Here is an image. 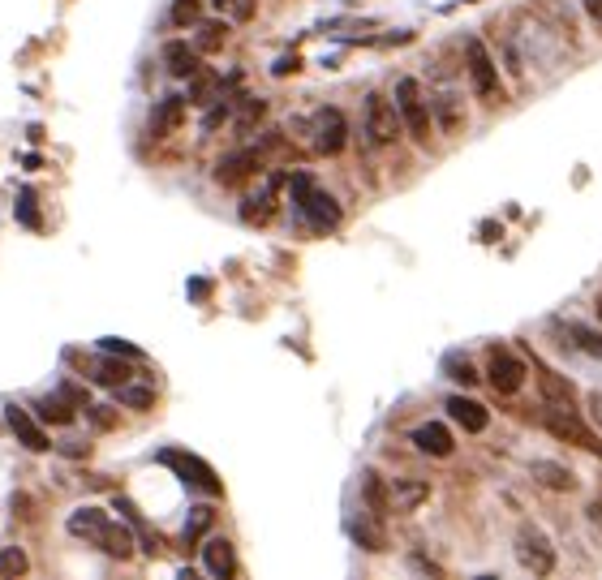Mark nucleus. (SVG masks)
Masks as SVG:
<instances>
[{
  "mask_svg": "<svg viewBox=\"0 0 602 580\" xmlns=\"http://www.w3.org/2000/svg\"><path fill=\"white\" fill-rule=\"evenodd\" d=\"M396 108H400V121L418 142H430V125H435V116H430V99L422 95V82L418 78H400L396 82Z\"/></svg>",
  "mask_w": 602,
  "mask_h": 580,
  "instance_id": "f257e3e1",
  "label": "nucleus"
},
{
  "mask_svg": "<svg viewBox=\"0 0 602 580\" xmlns=\"http://www.w3.org/2000/svg\"><path fill=\"white\" fill-rule=\"evenodd\" d=\"M293 202H297V211L306 215V224H310L314 232H327V228H336V224H340L336 198H332V194H323V190H314V181H310V177H293Z\"/></svg>",
  "mask_w": 602,
  "mask_h": 580,
  "instance_id": "f03ea898",
  "label": "nucleus"
},
{
  "mask_svg": "<svg viewBox=\"0 0 602 580\" xmlns=\"http://www.w3.org/2000/svg\"><path fill=\"white\" fill-rule=\"evenodd\" d=\"M465 74H469V91L486 99V104H495V95L504 99V86H499V65L491 61V52H486L482 39H469L465 43Z\"/></svg>",
  "mask_w": 602,
  "mask_h": 580,
  "instance_id": "7ed1b4c3",
  "label": "nucleus"
},
{
  "mask_svg": "<svg viewBox=\"0 0 602 580\" xmlns=\"http://www.w3.org/2000/svg\"><path fill=\"white\" fill-rule=\"evenodd\" d=\"M160 464H168V469L177 473L185 486L203 490V495H220V490H224L211 464H207V460H198V456H190V452H181V447H168V452H160Z\"/></svg>",
  "mask_w": 602,
  "mask_h": 580,
  "instance_id": "20e7f679",
  "label": "nucleus"
},
{
  "mask_svg": "<svg viewBox=\"0 0 602 580\" xmlns=\"http://www.w3.org/2000/svg\"><path fill=\"white\" fill-rule=\"evenodd\" d=\"M306 134H310V147L319 151V155H340L349 125H344V112L340 108H314L310 121H306Z\"/></svg>",
  "mask_w": 602,
  "mask_h": 580,
  "instance_id": "39448f33",
  "label": "nucleus"
},
{
  "mask_svg": "<svg viewBox=\"0 0 602 580\" xmlns=\"http://www.w3.org/2000/svg\"><path fill=\"white\" fill-rule=\"evenodd\" d=\"M516 563L534 576L555 572V546L538 525H521V533H516Z\"/></svg>",
  "mask_w": 602,
  "mask_h": 580,
  "instance_id": "423d86ee",
  "label": "nucleus"
},
{
  "mask_svg": "<svg viewBox=\"0 0 602 580\" xmlns=\"http://www.w3.org/2000/svg\"><path fill=\"white\" fill-rule=\"evenodd\" d=\"M400 108L392 104L387 95H370L366 99V134L379 142V147H387V142H396L400 138Z\"/></svg>",
  "mask_w": 602,
  "mask_h": 580,
  "instance_id": "0eeeda50",
  "label": "nucleus"
},
{
  "mask_svg": "<svg viewBox=\"0 0 602 580\" xmlns=\"http://www.w3.org/2000/svg\"><path fill=\"white\" fill-rule=\"evenodd\" d=\"M280 185H284V177L280 172H267L263 177V185L241 202V224H250V228H258V224H267L271 215H276V202H280Z\"/></svg>",
  "mask_w": 602,
  "mask_h": 580,
  "instance_id": "6e6552de",
  "label": "nucleus"
},
{
  "mask_svg": "<svg viewBox=\"0 0 602 580\" xmlns=\"http://www.w3.org/2000/svg\"><path fill=\"white\" fill-rule=\"evenodd\" d=\"M486 379L499 396H516L525 387V361L512 357L508 348H491V366H486Z\"/></svg>",
  "mask_w": 602,
  "mask_h": 580,
  "instance_id": "1a4fd4ad",
  "label": "nucleus"
},
{
  "mask_svg": "<svg viewBox=\"0 0 602 580\" xmlns=\"http://www.w3.org/2000/svg\"><path fill=\"white\" fill-rule=\"evenodd\" d=\"M5 422H9V430L18 434V443H26L31 452H48V434H43V426L31 417V409H22V404H9L5 409Z\"/></svg>",
  "mask_w": 602,
  "mask_h": 580,
  "instance_id": "9d476101",
  "label": "nucleus"
},
{
  "mask_svg": "<svg viewBox=\"0 0 602 580\" xmlns=\"http://www.w3.org/2000/svg\"><path fill=\"white\" fill-rule=\"evenodd\" d=\"M542 422H547V430L555 434V439H572V443H581L585 452H602V447L594 443V434L585 430L572 413H564V409H547V417H542Z\"/></svg>",
  "mask_w": 602,
  "mask_h": 580,
  "instance_id": "9b49d317",
  "label": "nucleus"
},
{
  "mask_svg": "<svg viewBox=\"0 0 602 580\" xmlns=\"http://www.w3.org/2000/svg\"><path fill=\"white\" fill-rule=\"evenodd\" d=\"M254 172H258V151L241 147V151L224 155L220 164H215V181H220V185H241L246 177H254Z\"/></svg>",
  "mask_w": 602,
  "mask_h": 580,
  "instance_id": "f8f14e48",
  "label": "nucleus"
},
{
  "mask_svg": "<svg viewBox=\"0 0 602 580\" xmlns=\"http://www.w3.org/2000/svg\"><path fill=\"white\" fill-rule=\"evenodd\" d=\"M443 409H448V417L456 426H461L465 434H482L486 426H491V413L482 409L478 400H465V396H452L448 404H443Z\"/></svg>",
  "mask_w": 602,
  "mask_h": 580,
  "instance_id": "ddd939ff",
  "label": "nucleus"
},
{
  "mask_svg": "<svg viewBox=\"0 0 602 580\" xmlns=\"http://www.w3.org/2000/svg\"><path fill=\"white\" fill-rule=\"evenodd\" d=\"M181 121H185V99L181 95H164L160 104H155V112H151V138L177 134Z\"/></svg>",
  "mask_w": 602,
  "mask_h": 580,
  "instance_id": "4468645a",
  "label": "nucleus"
},
{
  "mask_svg": "<svg viewBox=\"0 0 602 580\" xmlns=\"http://www.w3.org/2000/svg\"><path fill=\"white\" fill-rule=\"evenodd\" d=\"M430 499V482L422 477H396L392 482V512H418Z\"/></svg>",
  "mask_w": 602,
  "mask_h": 580,
  "instance_id": "2eb2a0df",
  "label": "nucleus"
},
{
  "mask_svg": "<svg viewBox=\"0 0 602 580\" xmlns=\"http://www.w3.org/2000/svg\"><path fill=\"white\" fill-rule=\"evenodd\" d=\"M529 477H534L538 486L555 490V495L577 490V477H572V469H564V464H555V460H534V464H529Z\"/></svg>",
  "mask_w": 602,
  "mask_h": 580,
  "instance_id": "dca6fc26",
  "label": "nucleus"
},
{
  "mask_svg": "<svg viewBox=\"0 0 602 580\" xmlns=\"http://www.w3.org/2000/svg\"><path fill=\"white\" fill-rule=\"evenodd\" d=\"M413 447H418V452H426V456H452V430L443 426V422H426V426H418L413 430Z\"/></svg>",
  "mask_w": 602,
  "mask_h": 580,
  "instance_id": "f3484780",
  "label": "nucleus"
},
{
  "mask_svg": "<svg viewBox=\"0 0 602 580\" xmlns=\"http://www.w3.org/2000/svg\"><path fill=\"white\" fill-rule=\"evenodd\" d=\"M203 563L215 580H228L237 572V555H233V542L228 538H207L203 542Z\"/></svg>",
  "mask_w": 602,
  "mask_h": 580,
  "instance_id": "a211bd4d",
  "label": "nucleus"
},
{
  "mask_svg": "<svg viewBox=\"0 0 602 580\" xmlns=\"http://www.w3.org/2000/svg\"><path fill=\"white\" fill-rule=\"evenodd\" d=\"M112 525L108 520V512H99V507H78L74 516H69V533H74V538H86V542H95L99 546V538H104V529Z\"/></svg>",
  "mask_w": 602,
  "mask_h": 580,
  "instance_id": "6ab92c4d",
  "label": "nucleus"
},
{
  "mask_svg": "<svg viewBox=\"0 0 602 580\" xmlns=\"http://www.w3.org/2000/svg\"><path fill=\"white\" fill-rule=\"evenodd\" d=\"M164 65L172 78H194L198 74V48H190L185 39L164 43Z\"/></svg>",
  "mask_w": 602,
  "mask_h": 580,
  "instance_id": "aec40b11",
  "label": "nucleus"
},
{
  "mask_svg": "<svg viewBox=\"0 0 602 580\" xmlns=\"http://www.w3.org/2000/svg\"><path fill=\"white\" fill-rule=\"evenodd\" d=\"M430 116H439V125L448 129V134H456V129L465 125V112H461V99H456L448 86L443 91H430Z\"/></svg>",
  "mask_w": 602,
  "mask_h": 580,
  "instance_id": "412c9836",
  "label": "nucleus"
},
{
  "mask_svg": "<svg viewBox=\"0 0 602 580\" xmlns=\"http://www.w3.org/2000/svg\"><path fill=\"white\" fill-rule=\"evenodd\" d=\"M74 409H78V404L69 400L65 391H52V396L35 400V413L43 417V422H52V426H69V422H74Z\"/></svg>",
  "mask_w": 602,
  "mask_h": 580,
  "instance_id": "4be33fe9",
  "label": "nucleus"
},
{
  "mask_svg": "<svg viewBox=\"0 0 602 580\" xmlns=\"http://www.w3.org/2000/svg\"><path fill=\"white\" fill-rule=\"evenodd\" d=\"M362 499H366V507H370L375 516L392 512V486L383 482V473H375V469L362 473Z\"/></svg>",
  "mask_w": 602,
  "mask_h": 580,
  "instance_id": "5701e85b",
  "label": "nucleus"
},
{
  "mask_svg": "<svg viewBox=\"0 0 602 580\" xmlns=\"http://www.w3.org/2000/svg\"><path fill=\"white\" fill-rule=\"evenodd\" d=\"M534 370H538V383H542V391H547V400H551V404H564V409H572V383H568V379H559V374L547 370L542 361H534Z\"/></svg>",
  "mask_w": 602,
  "mask_h": 580,
  "instance_id": "b1692460",
  "label": "nucleus"
},
{
  "mask_svg": "<svg viewBox=\"0 0 602 580\" xmlns=\"http://www.w3.org/2000/svg\"><path fill=\"white\" fill-rule=\"evenodd\" d=\"M91 379L95 383H108V387H121V383H129V366H125V361H117V353H108V357L91 361Z\"/></svg>",
  "mask_w": 602,
  "mask_h": 580,
  "instance_id": "393cba45",
  "label": "nucleus"
},
{
  "mask_svg": "<svg viewBox=\"0 0 602 580\" xmlns=\"http://www.w3.org/2000/svg\"><path fill=\"white\" fill-rule=\"evenodd\" d=\"M224 43H228V18L224 22H198V35H194L198 52H220Z\"/></svg>",
  "mask_w": 602,
  "mask_h": 580,
  "instance_id": "a878e982",
  "label": "nucleus"
},
{
  "mask_svg": "<svg viewBox=\"0 0 602 580\" xmlns=\"http://www.w3.org/2000/svg\"><path fill=\"white\" fill-rule=\"evenodd\" d=\"M99 546H104L112 559H129V555H134V533H129L125 525H108L104 538H99Z\"/></svg>",
  "mask_w": 602,
  "mask_h": 580,
  "instance_id": "bb28decb",
  "label": "nucleus"
},
{
  "mask_svg": "<svg viewBox=\"0 0 602 580\" xmlns=\"http://www.w3.org/2000/svg\"><path fill=\"white\" fill-rule=\"evenodd\" d=\"M568 336H572V344H577L581 353H590V357L602 361V331H590V327H581V323H568Z\"/></svg>",
  "mask_w": 602,
  "mask_h": 580,
  "instance_id": "cd10ccee",
  "label": "nucleus"
},
{
  "mask_svg": "<svg viewBox=\"0 0 602 580\" xmlns=\"http://www.w3.org/2000/svg\"><path fill=\"white\" fill-rule=\"evenodd\" d=\"M215 91H220V78L215 74H203V69H198V74L190 78V104H211Z\"/></svg>",
  "mask_w": 602,
  "mask_h": 580,
  "instance_id": "c85d7f7f",
  "label": "nucleus"
},
{
  "mask_svg": "<svg viewBox=\"0 0 602 580\" xmlns=\"http://www.w3.org/2000/svg\"><path fill=\"white\" fill-rule=\"evenodd\" d=\"M198 13H203V0H172V9H168V18H172V26H194L198 22Z\"/></svg>",
  "mask_w": 602,
  "mask_h": 580,
  "instance_id": "c756f323",
  "label": "nucleus"
},
{
  "mask_svg": "<svg viewBox=\"0 0 602 580\" xmlns=\"http://www.w3.org/2000/svg\"><path fill=\"white\" fill-rule=\"evenodd\" d=\"M443 370H448V379L465 383V387L478 383V370H473V366H469V357H461V353H448V361H443Z\"/></svg>",
  "mask_w": 602,
  "mask_h": 580,
  "instance_id": "7c9ffc66",
  "label": "nucleus"
},
{
  "mask_svg": "<svg viewBox=\"0 0 602 580\" xmlns=\"http://www.w3.org/2000/svg\"><path fill=\"white\" fill-rule=\"evenodd\" d=\"M121 404H129V409H151L155 404V387H134V383H121L117 387Z\"/></svg>",
  "mask_w": 602,
  "mask_h": 580,
  "instance_id": "2f4dec72",
  "label": "nucleus"
},
{
  "mask_svg": "<svg viewBox=\"0 0 602 580\" xmlns=\"http://www.w3.org/2000/svg\"><path fill=\"white\" fill-rule=\"evenodd\" d=\"M26 568H31V559H26L22 546H5V550H0V576H22Z\"/></svg>",
  "mask_w": 602,
  "mask_h": 580,
  "instance_id": "473e14b6",
  "label": "nucleus"
},
{
  "mask_svg": "<svg viewBox=\"0 0 602 580\" xmlns=\"http://www.w3.org/2000/svg\"><path fill=\"white\" fill-rule=\"evenodd\" d=\"M228 22H250L254 18V0H211Z\"/></svg>",
  "mask_w": 602,
  "mask_h": 580,
  "instance_id": "72a5a7b5",
  "label": "nucleus"
},
{
  "mask_svg": "<svg viewBox=\"0 0 602 580\" xmlns=\"http://www.w3.org/2000/svg\"><path fill=\"white\" fill-rule=\"evenodd\" d=\"M211 507H194V516H190V525H185V546H190V542H198V538H203V533L211 529Z\"/></svg>",
  "mask_w": 602,
  "mask_h": 580,
  "instance_id": "f704fd0d",
  "label": "nucleus"
},
{
  "mask_svg": "<svg viewBox=\"0 0 602 580\" xmlns=\"http://www.w3.org/2000/svg\"><path fill=\"white\" fill-rule=\"evenodd\" d=\"M18 220H22L26 228H39V211H35V194H31V190L18 194Z\"/></svg>",
  "mask_w": 602,
  "mask_h": 580,
  "instance_id": "c9c22d12",
  "label": "nucleus"
},
{
  "mask_svg": "<svg viewBox=\"0 0 602 580\" xmlns=\"http://www.w3.org/2000/svg\"><path fill=\"white\" fill-rule=\"evenodd\" d=\"M353 538L362 542L366 550H383V546H387V542H383V533H379L375 525H357V529H353Z\"/></svg>",
  "mask_w": 602,
  "mask_h": 580,
  "instance_id": "e433bc0d",
  "label": "nucleus"
},
{
  "mask_svg": "<svg viewBox=\"0 0 602 580\" xmlns=\"http://www.w3.org/2000/svg\"><path fill=\"white\" fill-rule=\"evenodd\" d=\"M104 353H117V357H142L134 344H125V340H112V336L104 340Z\"/></svg>",
  "mask_w": 602,
  "mask_h": 580,
  "instance_id": "4c0bfd02",
  "label": "nucleus"
},
{
  "mask_svg": "<svg viewBox=\"0 0 602 580\" xmlns=\"http://www.w3.org/2000/svg\"><path fill=\"white\" fill-rule=\"evenodd\" d=\"M220 121H228V104H215L211 112H207V121H203V129H215Z\"/></svg>",
  "mask_w": 602,
  "mask_h": 580,
  "instance_id": "58836bf2",
  "label": "nucleus"
},
{
  "mask_svg": "<svg viewBox=\"0 0 602 580\" xmlns=\"http://www.w3.org/2000/svg\"><path fill=\"white\" fill-rule=\"evenodd\" d=\"M293 69H297V56H280V61L271 65V74H276V78H284V74H293Z\"/></svg>",
  "mask_w": 602,
  "mask_h": 580,
  "instance_id": "ea45409f",
  "label": "nucleus"
},
{
  "mask_svg": "<svg viewBox=\"0 0 602 580\" xmlns=\"http://www.w3.org/2000/svg\"><path fill=\"white\" fill-rule=\"evenodd\" d=\"M585 404H590V417L602 426V391H590V396H585Z\"/></svg>",
  "mask_w": 602,
  "mask_h": 580,
  "instance_id": "a19ab883",
  "label": "nucleus"
},
{
  "mask_svg": "<svg viewBox=\"0 0 602 580\" xmlns=\"http://www.w3.org/2000/svg\"><path fill=\"white\" fill-rule=\"evenodd\" d=\"M581 5H585V13H590V22L602 26V0H581Z\"/></svg>",
  "mask_w": 602,
  "mask_h": 580,
  "instance_id": "79ce46f5",
  "label": "nucleus"
},
{
  "mask_svg": "<svg viewBox=\"0 0 602 580\" xmlns=\"http://www.w3.org/2000/svg\"><path fill=\"white\" fill-rule=\"evenodd\" d=\"M594 306H598V318H602V297H598V301H594Z\"/></svg>",
  "mask_w": 602,
  "mask_h": 580,
  "instance_id": "37998d69",
  "label": "nucleus"
}]
</instances>
